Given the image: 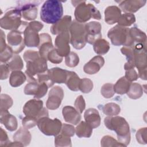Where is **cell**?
<instances>
[{
    "label": "cell",
    "mask_w": 147,
    "mask_h": 147,
    "mask_svg": "<svg viewBox=\"0 0 147 147\" xmlns=\"http://www.w3.org/2000/svg\"><path fill=\"white\" fill-rule=\"evenodd\" d=\"M146 1L142 0H127L121 1L119 4V9L125 13H131L137 11L143 7Z\"/></svg>",
    "instance_id": "cell-18"
},
{
    "label": "cell",
    "mask_w": 147,
    "mask_h": 147,
    "mask_svg": "<svg viewBox=\"0 0 147 147\" xmlns=\"http://www.w3.org/2000/svg\"><path fill=\"white\" fill-rule=\"evenodd\" d=\"M74 105L75 109L79 113L81 114L83 113L86 107V103L82 95H79L76 98L75 101Z\"/></svg>",
    "instance_id": "cell-49"
},
{
    "label": "cell",
    "mask_w": 147,
    "mask_h": 147,
    "mask_svg": "<svg viewBox=\"0 0 147 147\" xmlns=\"http://www.w3.org/2000/svg\"><path fill=\"white\" fill-rule=\"evenodd\" d=\"M80 82V79L75 72L68 71L67 78L65 83L69 90L74 91L79 90Z\"/></svg>",
    "instance_id": "cell-28"
},
{
    "label": "cell",
    "mask_w": 147,
    "mask_h": 147,
    "mask_svg": "<svg viewBox=\"0 0 147 147\" xmlns=\"http://www.w3.org/2000/svg\"><path fill=\"white\" fill-rule=\"evenodd\" d=\"M1 105H0V110H8L11 107L13 103L12 98L8 95L2 94H1Z\"/></svg>",
    "instance_id": "cell-43"
},
{
    "label": "cell",
    "mask_w": 147,
    "mask_h": 147,
    "mask_svg": "<svg viewBox=\"0 0 147 147\" xmlns=\"http://www.w3.org/2000/svg\"><path fill=\"white\" fill-rule=\"evenodd\" d=\"M71 16H65L63 17L58 22L53 24L51 28V32L53 34H59L61 33L69 30L72 22Z\"/></svg>",
    "instance_id": "cell-21"
},
{
    "label": "cell",
    "mask_w": 147,
    "mask_h": 147,
    "mask_svg": "<svg viewBox=\"0 0 147 147\" xmlns=\"http://www.w3.org/2000/svg\"><path fill=\"white\" fill-rule=\"evenodd\" d=\"M37 126L44 134L56 136L60 133L62 123L57 118L52 119L49 117H44L38 121Z\"/></svg>",
    "instance_id": "cell-10"
},
{
    "label": "cell",
    "mask_w": 147,
    "mask_h": 147,
    "mask_svg": "<svg viewBox=\"0 0 147 147\" xmlns=\"http://www.w3.org/2000/svg\"><path fill=\"white\" fill-rule=\"evenodd\" d=\"M22 34V33L17 30H11L7 34L8 44L15 54L20 53L25 48V44Z\"/></svg>",
    "instance_id": "cell-14"
},
{
    "label": "cell",
    "mask_w": 147,
    "mask_h": 147,
    "mask_svg": "<svg viewBox=\"0 0 147 147\" xmlns=\"http://www.w3.org/2000/svg\"><path fill=\"white\" fill-rule=\"evenodd\" d=\"M64 97V91L60 86L52 87L48 94V98L46 102V106L49 110L58 109Z\"/></svg>",
    "instance_id": "cell-13"
},
{
    "label": "cell",
    "mask_w": 147,
    "mask_h": 147,
    "mask_svg": "<svg viewBox=\"0 0 147 147\" xmlns=\"http://www.w3.org/2000/svg\"><path fill=\"white\" fill-rule=\"evenodd\" d=\"M121 15V9L117 6H108L105 10V21L109 25L118 22Z\"/></svg>",
    "instance_id": "cell-25"
},
{
    "label": "cell",
    "mask_w": 147,
    "mask_h": 147,
    "mask_svg": "<svg viewBox=\"0 0 147 147\" xmlns=\"http://www.w3.org/2000/svg\"><path fill=\"white\" fill-rule=\"evenodd\" d=\"M40 2V1H19L17 8L21 11L22 17L24 18L28 21H32L37 17L38 9L37 6Z\"/></svg>",
    "instance_id": "cell-11"
},
{
    "label": "cell",
    "mask_w": 147,
    "mask_h": 147,
    "mask_svg": "<svg viewBox=\"0 0 147 147\" xmlns=\"http://www.w3.org/2000/svg\"><path fill=\"white\" fill-rule=\"evenodd\" d=\"M49 79L55 83H65L67 78L68 71L58 67L52 68L47 71Z\"/></svg>",
    "instance_id": "cell-23"
},
{
    "label": "cell",
    "mask_w": 147,
    "mask_h": 147,
    "mask_svg": "<svg viewBox=\"0 0 147 147\" xmlns=\"http://www.w3.org/2000/svg\"><path fill=\"white\" fill-rule=\"evenodd\" d=\"M74 6L75 20L80 23H84L93 18L100 20L101 15L99 11L91 3H86V1H71Z\"/></svg>",
    "instance_id": "cell-4"
},
{
    "label": "cell",
    "mask_w": 147,
    "mask_h": 147,
    "mask_svg": "<svg viewBox=\"0 0 147 147\" xmlns=\"http://www.w3.org/2000/svg\"><path fill=\"white\" fill-rule=\"evenodd\" d=\"M48 60L52 63L59 64L63 61V57L59 55L57 50L54 48L48 53L47 55V60Z\"/></svg>",
    "instance_id": "cell-44"
},
{
    "label": "cell",
    "mask_w": 147,
    "mask_h": 147,
    "mask_svg": "<svg viewBox=\"0 0 147 147\" xmlns=\"http://www.w3.org/2000/svg\"><path fill=\"white\" fill-rule=\"evenodd\" d=\"M94 52L98 55H105L110 49L109 42L103 38H99L93 44Z\"/></svg>",
    "instance_id": "cell-31"
},
{
    "label": "cell",
    "mask_w": 147,
    "mask_h": 147,
    "mask_svg": "<svg viewBox=\"0 0 147 147\" xmlns=\"http://www.w3.org/2000/svg\"><path fill=\"white\" fill-rule=\"evenodd\" d=\"M60 133L66 136L72 137L75 133V128L71 125L64 123L62 124Z\"/></svg>",
    "instance_id": "cell-48"
},
{
    "label": "cell",
    "mask_w": 147,
    "mask_h": 147,
    "mask_svg": "<svg viewBox=\"0 0 147 147\" xmlns=\"http://www.w3.org/2000/svg\"><path fill=\"white\" fill-rule=\"evenodd\" d=\"M103 113L108 116H115L119 114L121 108L115 103H108L104 105L102 108Z\"/></svg>",
    "instance_id": "cell-35"
},
{
    "label": "cell",
    "mask_w": 147,
    "mask_h": 147,
    "mask_svg": "<svg viewBox=\"0 0 147 147\" xmlns=\"http://www.w3.org/2000/svg\"><path fill=\"white\" fill-rule=\"evenodd\" d=\"M70 34L69 30L61 33L57 36L55 40V48L61 57H66L70 53Z\"/></svg>",
    "instance_id": "cell-12"
},
{
    "label": "cell",
    "mask_w": 147,
    "mask_h": 147,
    "mask_svg": "<svg viewBox=\"0 0 147 147\" xmlns=\"http://www.w3.org/2000/svg\"><path fill=\"white\" fill-rule=\"evenodd\" d=\"M75 133L79 138H89L92 133V128L86 122L82 121L76 127Z\"/></svg>",
    "instance_id": "cell-29"
},
{
    "label": "cell",
    "mask_w": 147,
    "mask_h": 147,
    "mask_svg": "<svg viewBox=\"0 0 147 147\" xmlns=\"http://www.w3.org/2000/svg\"><path fill=\"white\" fill-rule=\"evenodd\" d=\"M23 113L26 116L34 118L38 121L42 117H49L48 110L43 107V102L35 99H30L25 104Z\"/></svg>",
    "instance_id": "cell-9"
},
{
    "label": "cell",
    "mask_w": 147,
    "mask_h": 147,
    "mask_svg": "<svg viewBox=\"0 0 147 147\" xmlns=\"http://www.w3.org/2000/svg\"><path fill=\"white\" fill-rule=\"evenodd\" d=\"M62 114L64 120L68 123L77 125L80 121V113L75 108L71 106H64L63 108Z\"/></svg>",
    "instance_id": "cell-22"
},
{
    "label": "cell",
    "mask_w": 147,
    "mask_h": 147,
    "mask_svg": "<svg viewBox=\"0 0 147 147\" xmlns=\"http://www.w3.org/2000/svg\"><path fill=\"white\" fill-rule=\"evenodd\" d=\"M7 64L10 68V70L14 71H20L24 67V63L21 57L18 55H13L10 60L7 62Z\"/></svg>",
    "instance_id": "cell-34"
},
{
    "label": "cell",
    "mask_w": 147,
    "mask_h": 147,
    "mask_svg": "<svg viewBox=\"0 0 147 147\" xmlns=\"http://www.w3.org/2000/svg\"><path fill=\"white\" fill-rule=\"evenodd\" d=\"M55 145L56 146H71L70 137L66 136L61 133L56 135L55 138Z\"/></svg>",
    "instance_id": "cell-37"
},
{
    "label": "cell",
    "mask_w": 147,
    "mask_h": 147,
    "mask_svg": "<svg viewBox=\"0 0 147 147\" xmlns=\"http://www.w3.org/2000/svg\"><path fill=\"white\" fill-rule=\"evenodd\" d=\"M86 31V41L92 44L97 40L101 38L102 26L98 22L92 21L85 24Z\"/></svg>",
    "instance_id": "cell-15"
},
{
    "label": "cell",
    "mask_w": 147,
    "mask_h": 147,
    "mask_svg": "<svg viewBox=\"0 0 147 147\" xmlns=\"http://www.w3.org/2000/svg\"><path fill=\"white\" fill-rule=\"evenodd\" d=\"M39 83V88L37 94L34 96V98L36 99H40L43 96H45V95L47 94L48 86V85L45 83Z\"/></svg>",
    "instance_id": "cell-51"
},
{
    "label": "cell",
    "mask_w": 147,
    "mask_h": 147,
    "mask_svg": "<svg viewBox=\"0 0 147 147\" xmlns=\"http://www.w3.org/2000/svg\"><path fill=\"white\" fill-rule=\"evenodd\" d=\"M84 117L85 122L92 129L98 127L100 124V117L99 112L94 108H89L86 110Z\"/></svg>",
    "instance_id": "cell-24"
},
{
    "label": "cell",
    "mask_w": 147,
    "mask_h": 147,
    "mask_svg": "<svg viewBox=\"0 0 147 147\" xmlns=\"http://www.w3.org/2000/svg\"><path fill=\"white\" fill-rule=\"evenodd\" d=\"M0 122L10 131H13L17 129L18 122L16 118L10 114L7 110H0Z\"/></svg>",
    "instance_id": "cell-20"
},
{
    "label": "cell",
    "mask_w": 147,
    "mask_h": 147,
    "mask_svg": "<svg viewBox=\"0 0 147 147\" xmlns=\"http://www.w3.org/2000/svg\"><path fill=\"white\" fill-rule=\"evenodd\" d=\"M134 66L138 70V77L142 80H146L147 60L146 44L137 43L133 45Z\"/></svg>",
    "instance_id": "cell-7"
},
{
    "label": "cell",
    "mask_w": 147,
    "mask_h": 147,
    "mask_svg": "<svg viewBox=\"0 0 147 147\" xmlns=\"http://www.w3.org/2000/svg\"><path fill=\"white\" fill-rule=\"evenodd\" d=\"M0 146L5 147L7 146L8 144L10 142L9 140L6 132L2 128H0Z\"/></svg>",
    "instance_id": "cell-52"
},
{
    "label": "cell",
    "mask_w": 147,
    "mask_h": 147,
    "mask_svg": "<svg viewBox=\"0 0 147 147\" xmlns=\"http://www.w3.org/2000/svg\"><path fill=\"white\" fill-rule=\"evenodd\" d=\"M38 120L34 118L25 116L22 119V124L23 127L29 129L37 125Z\"/></svg>",
    "instance_id": "cell-47"
},
{
    "label": "cell",
    "mask_w": 147,
    "mask_h": 147,
    "mask_svg": "<svg viewBox=\"0 0 147 147\" xmlns=\"http://www.w3.org/2000/svg\"><path fill=\"white\" fill-rule=\"evenodd\" d=\"M28 26L38 32L42 29L44 25L39 21H32V22H29L28 24Z\"/></svg>",
    "instance_id": "cell-54"
},
{
    "label": "cell",
    "mask_w": 147,
    "mask_h": 147,
    "mask_svg": "<svg viewBox=\"0 0 147 147\" xmlns=\"http://www.w3.org/2000/svg\"><path fill=\"white\" fill-rule=\"evenodd\" d=\"M65 63L66 65L69 67H75L78 65L79 63V57L76 53L71 52L65 57Z\"/></svg>",
    "instance_id": "cell-40"
},
{
    "label": "cell",
    "mask_w": 147,
    "mask_h": 147,
    "mask_svg": "<svg viewBox=\"0 0 147 147\" xmlns=\"http://www.w3.org/2000/svg\"><path fill=\"white\" fill-rule=\"evenodd\" d=\"M100 145L103 147L107 146H125L122 144L119 143L114 137L110 136H105L102 137L100 141Z\"/></svg>",
    "instance_id": "cell-38"
},
{
    "label": "cell",
    "mask_w": 147,
    "mask_h": 147,
    "mask_svg": "<svg viewBox=\"0 0 147 147\" xmlns=\"http://www.w3.org/2000/svg\"><path fill=\"white\" fill-rule=\"evenodd\" d=\"M26 75L21 71H14L10 74L9 78L10 84L13 87L22 85L26 80Z\"/></svg>",
    "instance_id": "cell-27"
},
{
    "label": "cell",
    "mask_w": 147,
    "mask_h": 147,
    "mask_svg": "<svg viewBox=\"0 0 147 147\" xmlns=\"http://www.w3.org/2000/svg\"><path fill=\"white\" fill-rule=\"evenodd\" d=\"M10 68L7 63H4L1 64V79L4 80L7 79L9 76Z\"/></svg>",
    "instance_id": "cell-53"
},
{
    "label": "cell",
    "mask_w": 147,
    "mask_h": 147,
    "mask_svg": "<svg viewBox=\"0 0 147 147\" xmlns=\"http://www.w3.org/2000/svg\"><path fill=\"white\" fill-rule=\"evenodd\" d=\"M25 45L28 47H37L40 44V34L38 32L28 25L24 32Z\"/></svg>",
    "instance_id": "cell-19"
},
{
    "label": "cell",
    "mask_w": 147,
    "mask_h": 147,
    "mask_svg": "<svg viewBox=\"0 0 147 147\" xmlns=\"http://www.w3.org/2000/svg\"><path fill=\"white\" fill-rule=\"evenodd\" d=\"M125 78L129 82H133L137 80L138 78V74L134 69V68H129L125 69Z\"/></svg>",
    "instance_id": "cell-50"
},
{
    "label": "cell",
    "mask_w": 147,
    "mask_h": 147,
    "mask_svg": "<svg viewBox=\"0 0 147 147\" xmlns=\"http://www.w3.org/2000/svg\"><path fill=\"white\" fill-rule=\"evenodd\" d=\"M106 127L114 131L117 136L118 141L126 146L130 141V127L126 119L119 116H109L104 119Z\"/></svg>",
    "instance_id": "cell-2"
},
{
    "label": "cell",
    "mask_w": 147,
    "mask_h": 147,
    "mask_svg": "<svg viewBox=\"0 0 147 147\" xmlns=\"http://www.w3.org/2000/svg\"><path fill=\"white\" fill-rule=\"evenodd\" d=\"M101 94L105 98H110L115 94L114 84L112 83H106L102 86L100 90Z\"/></svg>",
    "instance_id": "cell-41"
},
{
    "label": "cell",
    "mask_w": 147,
    "mask_h": 147,
    "mask_svg": "<svg viewBox=\"0 0 147 147\" xmlns=\"http://www.w3.org/2000/svg\"><path fill=\"white\" fill-rule=\"evenodd\" d=\"M38 48L40 56L47 60L48 53L54 48L51 37L49 34L44 33L40 34V44Z\"/></svg>",
    "instance_id": "cell-16"
},
{
    "label": "cell",
    "mask_w": 147,
    "mask_h": 147,
    "mask_svg": "<svg viewBox=\"0 0 147 147\" xmlns=\"http://www.w3.org/2000/svg\"><path fill=\"white\" fill-rule=\"evenodd\" d=\"M143 87L137 83H131L126 94L127 96L133 99H137L143 95Z\"/></svg>",
    "instance_id": "cell-32"
},
{
    "label": "cell",
    "mask_w": 147,
    "mask_h": 147,
    "mask_svg": "<svg viewBox=\"0 0 147 147\" xmlns=\"http://www.w3.org/2000/svg\"><path fill=\"white\" fill-rule=\"evenodd\" d=\"M93 89V83L90 79L84 78L80 79L79 90L83 93H88Z\"/></svg>",
    "instance_id": "cell-39"
},
{
    "label": "cell",
    "mask_w": 147,
    "mask_h": 147,
    "mask_svg": "<svg viewBox=\"0 0 147 147\" xmlns=\"http://www.w3.org/2000/svg\"><path fill=\"white\" fill-rule=\"evenodd\" d=\"M5 42V34L2 30H1V42H0V52H2L7 47Z\"/></svg>",
    "instance_id": "cell-55"
},
{
    "label": "cell",
    "mask_w": 147,
    "mask_h": 147,
    "mask_svg": "<svg viewBox=\"0 0 147 147\" xmlns=\"http://www.w3.org/2000/svg\"><path fill=\"white\" fill-rule=\"evenodd\" d=\"M107 36L115 46L132 47L134 45L129 35V29L126 27L117 25L109 30Z\"/></svg>",
    "instance_id": "cell-5"
},
{
    "label": "cell",
    "mask_w": 147,
    "mask_h": 147,
    "mask_svg": "<svg viewBox=\"0 0 147 147\" xmlns=\"http://www.w3.org/2000/svg\"><path fill=\"white\" fill-rule=\"evenodd\" d=\"M129 35L134 44L137 43L146 44V35L138 28L133 27L129 29Z\"/></svg>",
    "instance_id": "cell-30"
},
{
    "label": "cell",
    "mask_w": 147,
    "mask_h": 147,
    "mask_svg": "<svg viewBox=\"0 0 147 147\" xmlns=\"http://www.w3.org/2000/svg\"><path fill=\"white\" fill-rule=\"evenodd\" d=\"M70 42L76 49H81L86 44V31L85 24L74 20L69 28Z\"/></svg>",
    "instance_id": "cell-6"
},
{
    "label": "cell",
    "mask_w": 147,
    "mask_h": 147,
    "mask_svg": "<svg viewBox=\"0 0 147 147\" xmlns=\"http://www.w3.org/2000/svg\"><path fill=\"white\" fill-rule=\"evenodd\" d=\"M31 134L28 129L20 127L13 136V140L22 143L24 146H28L31 141Z\"/></svg>",
    "instance_id": "cell-26"
},
{
    "label": "cell",
    "mask_w": 147,
    "mask_h": 147,
    "mask_svg": "<svg viewBox=\"0 0 147 147\" xmlns=\"http://www.w3.org/2000/svg\"><path fill=\"white\" fill-rule=\"evenodd\" d=\"M24 59L26 63L25 74L29 82H36L37 75L48 70L47 60L41 57L37 51H26L24 53Z\"/></svg>",
    "instance_id": "cell-1"
},
{
    "label": "cell",
    "mask_w": 147,
    "mask_h": 147,
    "mask_svg": "<svg viewBox=\"0 0 147 147\" xmlns=\"http://www.w3.org/2000/svg\"><path fill=\"white\" fill-rule=\"evenodd\" d=\"M21 11L17 7L10 9L1 18V27L6 30H19L23 22L21 20Z\"/></svg>",
    "instance_id": "cell-8"
},
{
    "label": "cell",
    "mask_w": 147,
    "mask_h": 147,
    "mask_svg": "<svg viewBox=\"0 0 147 147\" xmlns=\"http://www.w3.org/2000/svg\"><path fill=\"white\" fill-rule=\"evenodd\" d=\"M130 84L131 82L128 81L125 76L121 78L114 85L115 92L120 95L126 94L129 90Z\"/></svg>",
    "instance_id": "cell-33"
},
{
    "label": "cell",
    "mask_w": 147,
    "mask_h": 147,
    "mask_svg": "<svg viewBox=\"0 0 147 147\" xmlns=\"http://www.w3.org/2000/svg\"><path fill=\"white\" fill-rule=\"evenodd\" d=\"M39 83L37 82H30L28 83L24 88V93L26 95H31L35 96L38 91Z\"/></svg>",
    "instance_id": "cell-42"
},
{
    "label": "cell",
    "mask_w": 147,
    "mask_h": 147,
    "mask_svg": "<svg viewBox=\"0 0 147 147\" xmlns=\"http://www.w3.org/2000/svg\"><path fill=\"white\" fill-rule=\"evenodd\" d=\"M136 22V17L133 14L124 13L121 14L118 21V25L122 26L127 27L131 26Z\"/></svg>",
    "instance_id": "cell-36"
},
{
    "label": "cell",
    "mask_w": 147,
    "mask_h": 147,
    "mask_svg": "<svg viewBox=\"0 0 147 147\" xmlns=\"http://www.w3.org/2000/svg\"><path fill=\"white\" fill-rule=\"evenodd\" d=\"M105 60L101 56H96L92 58L83 67L84 72L89 75L96 74L103 66Z\"/></svg>",
    "instance_id": "cell-17"
},
{
    "label": "cell",
    "mask_w": 147,
    "mask_h": 147,
    "mask_svg": "<svg viewBox=\"0 0 147 147\" xmlns=\"http://www.w3.org/2000/svg\"><path fill=\"white\" fill-rule=\"evenodd\" d=\"M63 14V7L60 1L48 0L42 5L40 11L41 20L48 24L58 22Z\"/></svg>",
    "instance_id": "cell-3"
},
{
    "label": "cell",
    "mask_w": 147,
    "mask_h": 147,
    "mask_svg": "<svg viewBox=\"0 0 147 147\" xmlns=\"http://www.w3.org/2000/svg\"><path fill=\"white\" fill-rule=\"evenodd\" d=\"M146 133H147L146 127L141 128L137 131L136 137V140L139 144H146V138H147Z\"/></svg>",
    "instance_id": "cell-46"
},
{
    "label": "cell",
    "mask_w": 147,
    "mask_h": 147,
    "mask_svg": "<svg viewBox=\"0 0 147 147\" xmlns=\"http://www.w3.org/2000/svg\"><path fill=\"white\" fill-rule=\"evenodd\" d=\"M13 52L11 48L10 47L9 45H7L6 48L1 52L0 53V61L1 63H6L8 62L10 59L13 57Z\"/></svg>",
    "instance_id": "cell-45"
}]
</instances>
